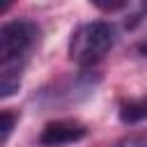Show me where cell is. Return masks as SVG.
Instances as JSON below:
<instances>
[{
  "label": "cell",
  "mask_w": 147,
  "mask_h": 147,
  "mask_svg": "<svg viewBox=\"0 0 147 147\" xmlns=\"http://www.w3.org/2000/svg\"><path fill=\"white\" fill-rule=\"evenodd\" d=\"M16 122H18V115H16L11 108H5V110H2V145L9 140V136H11Z\"/></svg>",
  "instance_id": "cell-5"
},
{
  "label": "cell",
  "mask_w": 147,
  "mask_h": 147,
  "mask_svg": "<svg viewBox=\"0 0 147 147\" xmlns=\"http://www.w3.org/2000/svg\"><path fill=\"white\" fill-rule=\"evenodd\" d=\"M87 136V126L78 119H53L48 122L41 133H39V142L44 147H64V145H74L78 140H83Z\"/></svg>",
  "instance_id": "cell-3"
},
{
  "label": "cell",
  "mask_w": 147,
  "mask_h": 147,
  "mask_svg": "<svg viewBox=\"0 0 147 147\" xmlns=\"http://www.w3.org/2000/svg\"><path fill=\"white\" fill-rule=\"evenodd\" d=\"M117 147H147V133H138V136H131V138L122 140Z\"/></svg>",
  "instance_id": "cell-6"
},
{
  "label": "cell",
  "mask_w": 147,
  "mask_h": 147,
  "mask_svg": "<svg viewBox=\"0 0 147 147\" xmlns=\"http://www.w3.org/2000/svg\"><path fill=\"white\" fill-rule=\"evenodd\" d=\"M39 41V28L32 21L14 18L0 28V94L7 99L21 87L23 69Z\"/></svg>",
  "instance_id": "cell-1"
},
{
  "label": "cell",
  "mask_w": 147,
  "mask_h": 147,
  "mask_svg": "<svg viewBox=\"0 0 147 147\" xmlns=\"http://www.w3.org/2000/svg\"><path fill=\"white\" fill-rule=\"evenodd\" d=\"M117 30L108 21H90L78 25L69 37V60L78 67H94L115 46Z\"/></svg>",
  "instance_id": "cell-2"
},
{
  "label": "cell",
  "mask_w": 147,
  "mask_h": 147,
  "mask_svg": "<svg viewBox=\"0 0 147 147\" xmlns=\"http://www.w3.org/2000/svg\"><path fill=\"white\" fill-rule=\"evenodd\" d=\"M119 119H122L124 124H136V122L147 119V96L124 101V103L119 106Z\"/></svg>",
  "instance_id": "cell-4"
},
{
  "label": "cell",
  "mask_w": 147,
  "mask_h": 147,
  "mask_svg": "<svg viewBox=\"0 0 147 147\" xmlns=\"http://www.w3.org/2000/svg\"><path fill=\"white\" fill-rule=\"evenodd\" d=\"M138 53H140V55H142V57L147 60V37H145V39H142V41L138 44Z\"/></svg>",
  "instance_id": "cell-7"
}]
</instances>
